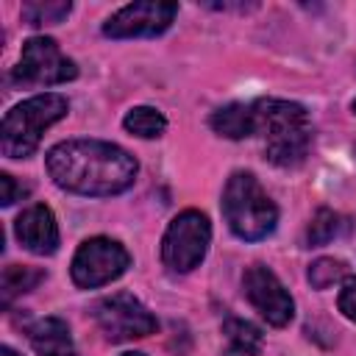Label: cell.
<instances>
[{
    "label": "cell",
    "mask_w": 356,
    "mask_h": 356,
    "mask_svg": "<svg viewBox=\"0 0 356 356\" xmlns=\"http://www.w3.org/2000/svg\"><path fill=\"white\" fill-rule=\"evenodd\" d=\"M353 111H356V100H353Z\"/></svg>",
    "instance_id": "24"
},
{
    "label": "cell",
    "mask_w": 356,
    "mask_h": 356,
    "mask_svg": "<svg viewBox=\"0 0 356 356\" xmlns=\"http://www.w3.org/2000/svg\"><path fill=\"white\" fill-rule=\"evenodd\" d=\"M242 289L245 298L253 303V309L275 328H284L292 314H295V303L292 295L286 292V286L278 281V275L264 267V264H250L242 275Z\"/></svg>",
    "instance_id": "10"
},
{
    "label": "cell",
    "mask_w": 356,
    "mask_h": 356,
    "mask_svg": "<svg viewBox=\"0 0 356 356\" xmlns=\"http://www.w3.org/2000/svg\"><path fill=\"white\" fill-rule=\"evenodd\" d=\"M100 331L111 339V342H128V339H139L147 337L159 328L156 317L147 312L145 303H139L134 295L128 292H117L108 298H100L92 309Z\"/></svg>",
    "instance_id": "8"
},
{
    "label": "cell",
    "mask_w": 356,
    "mask_h": 356,
    "mask_svg": "<svg viewBox=\"0 0 356 356\" xmlns=\"http://www.w3.org/2000/svg\"><path fill=\"white\" fill-rule=\"evenodd\" d=\"M31 348L39 356H75L70 325L61 317H42L28 328Z\"/></svg>",
    "instance_id": "12"
},
{
    "label": "cell",
    "mask_w": 356,
    "mask_h": 356,
    "mask_svg": "<svg viewBox=\"0 0 356 356\" xmlns=\"http://www.w3.org/2000/svg\"><path fill=\"white\" fill-rule=\"evenodd\" d=\"M222 217L228 228L248 242L264 239L278 222V209L253 172H234L222 189Z\"/></svg>",
    "instance_id": "3"
},
{
    "label": "cell",
    "mask_w": 356,
    "mask_h": 356,
    "mask_svg": "<svg viewBox=\"0 0 356 356\" xmlns=\"http://www.w3.org/2000/svg\"><path fill=\"white\" fill-rule=\"evenodd\" d=\"M70 11H72V3H67V0H50V3L31 0V3H22L19 14H22V22L42 28V25H58Z\"/></svg>",
    "instance_id": "18"
},
{
    "label": "cell",
    "mask_w": 356,
    "mask_h": 356,
    "mask_svg": "<svg viewBox=\"0 0 356 356\" xmlns=\"http://www.w3.org/2000/svg\"><path fill=\"white\" fill-rule=\"evenodd\" d=\"M75 75H78L75 61L61 53L56 39L31 36L22 44V56L11 72V81L22 86H56V83L72 81Z\"/></svg>",
    "instance_id": "6"
},
{
    "label": "cell",
    "mask_w": 356,
    "mask_h": 356,
    "mask_svg": "<svg viewBox=\"0 0 356 356\" xmlns=\"http://www.w3.org/2000/svg\"><path fill=\"white\" fill-rule=\"evenodd\" d=\"M339 312L356 323V275H345L342 289H339Z\"/></svg>",
    "instance_id": "21"
},
{
    "label": "cell",
    "mask_w": 356,
    "mask_h": 356,
    "mask_svg": "<svg viewBox=\"0 0 356 356\" xmlns=\"http://www.w3.org/2000/svg\"><path fill=\"white\" fill-rule=\"evenodd\" d=\"M47 172L56 186L75 195H120L136 178V159L103 139H67L47 150L44 156Z\"/></svg>",
    "instance_id": "1"
},
{
    "label": "cell",
    "mask_w": 356,
    "mask_h": 356,
    "mask_svg": "<svg viewBox=\"0 0 356 356\" xmlns=\"http://www.w3.org/2000/svg\"><path fill=\"white\" fill-rule=\"evenodd\" d=\"M14 234L22 242V248L36 256H50L58 250V225H56L53 211L44 203L28 206L14 220Z\"/></svg>",
    "instance_id": "11"
},
{
    "label": "cell",
    "mask_w": 356,
    "mask_h": 356,
    "mask_svg": "<svg viewBox=\"0 0 356 356\" xmlns=\"http://www.w3.org/2000/svg\"><path fill=\"white\" fill-rule=\"evenodd\" d=\"M256 134L264 136V153L275 167H298L312 147V120L300 103L264 97L253 103Z\"/></svg>",
    "instance_id": "2"
},
{
    "label": "cell",
    "mask_w": 356,
    "mask_h": 356,
    "mask_svg": "<svg viewBox=\"0 0 356 356\" xmlns=\"http://www.w3.org/2000/svg\"><path fill=\"white\" fill-rule=\"evenodd\" d=\"M209 125H211L214 134H220L225 139L253 136L256 134V108H253V103L250 106H245V103H228V106L217 108L209 117Z\"/></svg>",
    "instance_id": "13"
},
{
    "label": "cell",
    "mask_w": 356,
    "mask_h": 356,
    "mask_svg": "<svg viewBox=\"0 0 356 356\" xmlns=\"http://www.w3.org/2000/svg\"><path fill=\"white\" fill-rule=\"evenodd\" d=\"M348 228H350L348 217H342V214H337V211H331V209H317V214L312 217V222H309V228H306V245H309V248L328 245V242H334L337 236L348 234Z\"/></svg>",
    "instance_id": "16"
},
{
    "label": "cell",
    "mask_w": 356,
    "mask_h": 356,
    "mask_svg": "<svg viewBox=\"0 0 356 356\" xmlns=\"http://www.w3.org/2000/svg\"><path fill=\"white\" fill-rule=\"evenodd\" d=\"M67 97L56 92H44L17 103L0 128V150L8 159H28L36 153L42 134L67 114Z\"/></svg>",
    "instance_id": "4"
},
{
    "label": "cell",
    "mask_w": 356,
    "mask_h": 356,
    "mask_svg": "<svg viewBox=\"0 0 356 356\" xmlns=\"http://www.w3.org/2000/svg\"><path fill=\"white\" fill-rule=\"evenodd\" d=\"M222 334H225L231 350H236V353H242V356H256V353H261V348H264L261 331H259L253 323L242 320V317H225V320H222Z\"/></svg>",
    "instance_id": "15"
},
{
    "label": "cell",
    "mask_w": 356,
    "mask_h": 356,
    "mask_svg": "<svg viewBox=\"0 0 356 356\" xmlns=\"http://www.w3.org/2000/svg\"><path fill=\"white\" fill-rule=\"evenodd\" d=\"M122 125H125V131L134 134V136L156 139V136L164 134V128H167V117H164L159 108H153V106H134V108L125 114Z\"/></svg>",
    "instance_id": "17"
},
{
    "label": "cell",
    "mask_w": 356,
    "mask_h": 356,
    "mask_svg": "<svg viewBox=\"0 0 356 356\" xmlns=\"http://www.w3.org/2000/svg\"><path fill=\"white\" fill-rule=\"evenodd\" d=\"M342 278H345V261H339V259L323 256V259H317V261L309 267V284H312L314 289H328L331 284H337V281H342Z\"/></svg>",
    "instance_id": "19"
},
{
    "label": "cell",
    "mask_w": 356,
    "mask_h": 356,
    "mask_svg": "<svg viewBox=\"0 0 356 356\" xmlns=\"http://www.w3.org/2000/svg\"><path fill=\"white\" fill-rule=\"evenodd\" d=\"M178 14V3L161 0H136L114 11L103 22V33L111 39H134V36H159L164 33Z\"/></svg>",
    "instance_id": "9"
},
{
    "label": "cell",
    "mask_w": 356,
    "mask_h": 356,
    "mask_svg": "<svg viewBox=\"0 0 356 356\" xmlns=\"http://www.w3.org/2000/svg\"><path fill=\"white\" fill-rule=\"evenodd\" d=\"M128 267H131V253L117 239L92 236V239L81 242V248L75 250L70 273L81 289H95V286L111 284Z\"/></svg>",
    "instance_id": "7"
},
{
    "label": "cell",
    "mask_w": 356,
    "mask_h": 356,
    "mask_svg": "<svg viewBox=\"0 0 356 356\" xmlns=\"http://www.w3.org/2000/svg\"><path fill=\"white\" fill-rule=\"evenodd\" d=\"M42 281H44V270L28 267V264H8L0 275V298H3V303H11L14 298L31 292Z\"/></svg>",
    "instance_id": "14"
},
{
    "label": "cell",
    "mask_w": 356,
    "mask_h": 356,
    "mask_svg": "<svg viewBox=\"0 0 356 356\" xmlns=\"http://www.w3.org/2000/svg\"><path fill=\"white\" fill-rule=\"evenodd\" d=\"M211 242V225L209 217L197 209L181 211L161 236V261L172 273H189L195 270Z\"/></svg>",
    "instance_id": "5"
},
{
    "label": "cell",
    "mask_w": 356,
    "mask_h": 356,
    "mask_svg": "<svg viewBox=\"0 0 356 356\" xmlns=\"http://www.w3.org/2000/svg\"><path fill=\"white\" fill-rule=\"evenodd\" d=\"M120 356H145V353H139V350H128V353H120Z\"/></svg>",
    "instance_id": "23"
},
{
    "label": "cell",
    "mask_w": 356,
    "mask_h": 356,
    "mask_svg": "<svg viewBox=\"0 0 356 356\" xmlns=\"http://www.w3.org/2000/svg\"><path fill=\"white\" fill-rule=\"evenodd\" d=\"M0 356H19V353H17L14 348H8V345H3V348H0Z\"/></svg>",
    "instance_id": "22"
},
{
    "label": "cell",
    "mask_w": 356,
    "mask_h": 356,
    "mask_svg": "<svg viewBox=\"0 0 356 356\" xmlns=\"http://www.w3.org/2000/svg\"><path fill=\"white\" fill-rule=\"evenodd\" d=\"M28 192H31V189H28L25 184H17L14 175L0 172V203H3V206H11V203L22 200Z\"/></svg>",
    "instance_id": "20"
}]
</instances>
